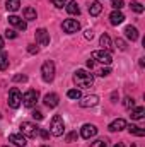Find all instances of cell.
Segmentation results:
<instances>
[{
    "label": "cell",
    "mask_w": 145,
    "mask_h": 147,
    "mask_svg": "<svg viewBox=\"0 0 145 147\" xmlns=\"http://www.w3.org/2000/svg\"><path fill=\"white\" fill-rule=\"evenodd\" d=\"M31 115H33V118H34V120H38V121H41V120H43V113H41V111L34 110Z\"/></svg>",
    "instance_id": "cell-37"
},
{
    "label": "cell",
    "mask_w": 145,
    "mask_h": 147,
    "mask_svg": "<svg viewBox=\"0 0 145 147\" xmlns=\"http://www.w3.org/2000/svg\"><path fill=\"white\" fill-rule=\"evenodd\" d=\"M67 96H68L70 99H75V101H79V99H82V92H80L79 89H70V91L67 92Z\"/></svg>",
    "instance_id": "cell-26"
},
{
    "label": "cell",
    "mask_w": 145,
    "mask_h": 147,
    "mask_svg": "<svg viewBox=\"0 0 145 147\" xmlns=\"http://www.w3.org/2000/svg\"><path fill=\"white\" fill-rule=\"evenodd\" d=\"M12 80H14V82H28V75H24V74H22V75L17 74V75L12 77Z\"/></svg>",
    "instance_id": "cell-30"
},
{
    "label": "cell",
    "mask_w": 145,
    "mask_h": 147,
    "mask_svg": "<svg viewBox=\"0 0 145 147\" xmlns=\"http://www.w3.org/2000/svg\"><path fill=\"white\" fill-rule=\"evenodd\" d=\"M92 60H97V62H101L104 65H109L113 62V57H111V53L106 51V50H97V51L92 53Z\"/></svg>",
    "instance_id": "cell-8"
},
{
    "label": "cell",
    "mask_w": 145,
    "mask_h": 147,
    "mask_svg": "<svg viewBox=\"0 0 145 147\" xmlns=\"http://www.w3.org/2000/svg\"><path fill=\"white\" fill-rule=\"evenodd\" d=\"M65 7H67V12H68L70 16H79V14H80V7H79V3H77L75 0L68 2Z\"/></svg>",
    "instance_id": "cell-18"
},
{
    "label": "cell",
    "mask_w": 145,
    "mask_h": 147,
    "mask_svg": "<svg viewBox=\"0 0 145 147\" xmlns=\"http://www.w3.org/2000/svg\"><path fill=\"white\" fill-rule=\"evenodd\" d=\"M21 105H22V94H21V91L17 87H12L9 91V106L17 110Z\"/></svg>",
    "instance_id": "cell-5"
},
{
    "label": "cell",
    "mask_w": 145,
    "mask_h": 147,
    "mask_svg": "<svg viewBox=\"0 0 145 147\" xmlns=\"http://www.w3.org/2000/svg\"><path fill=\"white\" fill-rule=\"evenodd\" d=\"M111 99H113V103H116V99H118V92H113V94H111Z\"/></svg>",
    "instance_id": "cell-42"
},
{
    "label": "cell",
    "mask_w": 145,
    "mask_h": 147,
    "mask_svg": "<svg viewBox=\"0 0 145 147\" xmlns=\"http://www.w3.org/2000/svg\"><path fill=\"white\" fill-rule=\"evenodd\" d=\"M38 98H39L38 91L29 89V91H28V92H24V96H22V105H24L26 108H33V106L38 103Z\"/></svg>",
    "instance_id": "cell-6"
},
{
    "label": "cell",
    "mask_w": 145,
    "mask_h": 147,
    "mask_svg": "<svg viewBox=\"0 0 145 147\" xmlns=\"http://www.w3.org/2000/svg\"><path fill=\"white\" fill-rule=\"evenodd\" d=\"M101 10H103V5H101L99 2H92V3L89 5V14H91V16H94V17H96V16H99V14H101Z\"/></svg>",
    "instance_id": "cell-22"
},
{
    "label": "cell",
    "mask_w": 145,
    "mask_h": 147,
    "mask_svg": "<svg viewBox=\"0 0 145 147\" xmlns=\"http://www.w3.org/2000/svg\"><path fill=\"white\" fill-rule=\"evenodd\" d=\"M9 140L17 147H26V144H28V140H26V137L22 134H10L9 135Z\"/></svg>",
    "instance_id": "cell-13"
},
{
    "label": "cell",
    "mask_w": 145,
    "mask_h": 147,
    "mask_svg": "<svg viewBox=\"0 0 145 147\" xmlns=\"http://www.w3.org/2000/svg\"><path fill=\"white\" fill-rule=\"evenodd\" d=\"M123 106H125L126 110L135 108V99H133V98H125V99H123Z\"/></svg>",
    "instance_id": "cell-28"
},
{
    "label": "cell",
    "mask_w": 145,
    "mask_h": 147,
    "mask_svg": "<svg viewBox=\"0 0 145 147\" xmlns=\"http://www.w3.org/2000/svg\"><path fill=\"white\" fill-rule=\"evenodd\" d=\"M2 48H3V38L0 36V51H2Z\"/></svg>",
    "instance_id": "cell-43"
},
{
    "label": "cell",
    "mask_w": 145,
    "mask_h": 147,
    "mask_svg": "<svg viewBox=\"0 0 145 147\" xmlns=\"http://www.w3.org/2000/svg\"><path fill=\"white\" fill-rule=\"evenodd\" d=\"M38 137H41V139H44V140H46V139L50 137V132H48V130H44V128H39V135H38Z\"/></svg>",
    "instance_id": "cell-35"
},
{
    "label": "cell",
    "mask_w": 145,
    "mask_h": 147,
    "mask_svg": "<svg viewBox=\"0 0 145 147\" xmlns=\"http://www.w3.org/2000/svg\"><path fill=\"white\" fill-rule=\"evenodd\" d=\"M9 69V55L5 51H0V70Z\"/></svg>",
    "instance_id": "cell-24"
},
{
    "label": "cell",
    "mask_w": 145,
    "mask_h": 147,
    "mask_svg": "<svg viewBox=\"0 0 145 147\" xmlns=\"http://www.w3.org/2000/svg\"><path fill=\"white\" fill-rule=\"evenodd\" d=\"M73 82H75L79 87L87 89V87H91V86L94 84V75L89 74L87 70H84V69H77L75 74H73Z\"/></svg>",
    "instance_id": "cell-1"
},
{
    "label": "cell",
    "mask_w": 145,
    "mask_h": 147,
    "mask_svg": "<svg viewBox=\"0 0 145 147\" xmlns=\"http://www.w3.org/2000/svg\"><path fill=\"white\" fill-rule=\"evenodd\" d=\"M36 17H38V12L34 7H26L24 9V19L26 21H34Z\"/></svg>",
    "instance_id": "cell-21"
},
{
    "label": "cell",
    "mask_w": 145,
    "mask_h": 147,
    "mask_svg": "<svg viewBox=\"0 0 145 147\" xmlns=\"http://www.w3.org/2000/svg\"><path fill=\"white\" fill-rule=\"evenodd\" d=\"M123 21H125V16H123L121 10H113V12L109 14V22H111L113 26H118V24H121Z\"/></svg>",
    "instance_id": "cell-15"
},
{
    "label": "cell",
    "mask_w": 145,
    "mask_h": 147,
    "mask_svg": "<svg viewBox=\"0 0 145 147\" xmlns=\"http://www.w3.org/2000/svg\"><path fill=\"white\" fill-rule=\"evenodd\" d=\"M114 147H125V146H123L121 142H118V144H116V146H114Z\"/></svg>",
    "instance_id": "cell-45"
},
{
    "label": "cell",
    "mask_w": 145,
    "mask_h": 147,
    "mask_svg": "<svg viewBox=\"0 0 145 147\" xmlns=\"http://www.w3.org/2000/svg\"><path fill=\"white\" fill-rule=\"evenodd\" d=\"M84 36H85V39H92V38H94V33H92L91 29H87V31L84 33Z\"/></svg>",
    "instance_id": "cell-40"
},
{
    "label": "cell",
    "mask_w": 145,
    "mask_h": 147,
    "mask_svg": "<svg viewBox=\"0 0 145 147\" xmlns=\"http://www.w3.org/2000/svg\"><path fill=\"white\" fill-rule=\"evenodd\" d=\"M41 147H50V146H41Z\"/></svg>",
    "instance_id": "cell-46"
},
{
    "label": "cell",
    "mask_w": 145,
    "mask_h": 147,
    "mask_svg": "<svg viewBox=\"0 0 145 147\" xmlns=\"http://www.w3.org/2000/svg\"><path fill=\"white\" fill-rule=\"evenodd\" d=\"M123 128H126V121L123 118H116L114 121L109 123V130L111 132H121Z\"/></svg>",
    "instance_id": "cell-16"
},
{
    "label": "cell",
    "mask_w": 145,
    "mask_h": 147,
    "mask_svg": "<svg viewBox=\"0 0 145 147\" xmlns=\"http://www.w3.org/2000/svg\"><path fill=\"white\" fill-rule=\"evenodd\" d=\"M144 115H145V108L144 106H138V108H132V118L133 120H142L144 118Z\"/></svg>",
    "instance_id": "cell-23"
},
{
    "label": "cell",
    "mask_w": 145,
    "mask_h": 147,
    "mask_svg": "<svg viewBox=\"0 0 145 147\" xmlns=\"http://www.w3.org/2000/svg\"><path fill=\"white\" fill-rule=\"evenodd\" d=\"M99 103V96H96V94H91V96H85L82 101H79V105H80V108H91V106H96Z\"/></svg>",
    "instance_id": "cell-12"
},
{
    "label": "cell",
    "mask_w": 145,
    "mask_h": 147,
    "mask_svg": "<svg viewBox=\"0 0 145 147\" xmlns=\"http://www.w3.org/2000/svg\"><path fill=\"white\" fill-rule=\"evenodd\" d=\"M41 77L44 82H51L55 79V63L51 60H48L41 65Z\"/></svg>",
    "instance_id": "cell-4"
},
{
    "label": "cell",
    "mask_w": 145,
    "mask_h": 147,
    "mask_svg": "<svg viewBox=\"0 0 145 147\" xmlns=\"http://www.w3.org/2000/svg\"><path fill=\"white\" fill-rule=\"evenodd\" d=\"M111 5H113L114 10H121L125 7V2L123 0H111Z\"/></svg>",
    "instance_id": "cell-29"
},
{
    "label": "cell",
    "mask_w": 145,
    "mask_h": 147,
    "mask_svg": "<svg viewBox=\"0 0 145 147\" xmlns=\"http://www.w3.org/2000/svg\"><path fill=\"white\" fill-rule=\"evenodd\" d=\"M62 29L65 33H68V34H73V33L80 31V22L77 19H65L63 24H62Z\"/></svg>",
    "instance_id": "cell-7"
},
{
    "label": "cell",
    "mask_w": 145,
    "mask_h": 147,
    "mask_svg": "<svg viewBox=\"0 0 145 147\" xmlns=\"http://www.w3.org/2000/svg\"><path fill=\"white\" fill-rule=\"evenodd\" d=\"M91 147H108L106 144V140H103V139H99V140H96V142H92Z\"/></svg>",
    "instance_id": "cell-31"
},
{
    "label": "cell",
    "mask_w": 145,
    "mask_h": 147,
    "mask_svg": "<svg viewBox=\"0 0 145 147\" xmlns=\"http://www.w3.org/2000/svg\"><path fill=\"white\" fill-rule=\"evenodd\" d=\"M9 22H10L12 26H15L17 29H21V31H26V29H28V22H26L24 19H21L19 16H10V17H9Z\"/></svg>",
    "instance_id": "cell-14"
},
{
    "label": "cell",
    "mask_w": 145,
    "mask_h": 147,
    "mask_svg": "<svg viewBox=\"0 0 145 147\" xmlns=\"http://www.w3.org/2000/svg\"><path fill=\"white\" fill-rule=\"evenodd\" d=\"M130 7H132V10L137 12V14H142V12H144V5H142L140 2H132Z\"/></svg>",
    "instance_id": "cell-27"
},
{
    "label": "cell",
    "mask_w": 145,
    "mask_h": 147,
    "mask_svg": "<svg viewBox=\"0 0 145 147\" xmlns=\"http://www.w3.org/2000/svg\"><path fill=\"white\" fill-rule=\"evenodd\" d=\"M109 74H111V69L106 67V69H101V70L97 72V75H99V77H106V75H109Z\"/></svg>",
    "instance_id": "cell-36"
},
{
    "label": "cell",
    "mask_w": 145,
    "mask_h": 147,
    "mask_svg": "<svg viewBox=\"0 0 145 147\" xmlns=\"http://www.w3.org/2000/svg\"><path fill=\"white\" fill-rule=\"evenodd\" d=\"M75 139H77V132H70V134L65 137V140H67V142H73Z\"/></svg>",
    "instance_id": "cell-39"
},
{
    "label": "cell",
    "mask_w": 145,
    "mask_h": 147,
    "mask_svg": "<svg viewBox=\"0 0 145 147\" xmlns=\"http://www.w3.org/2000/svg\"><path fill=\"white\" fill-rule=\"evenodd\" d=\"M28 51H29L31 55H36L38 51H39V48H38L36 45H29V46H28Z\"/></svg>",
    "instance_id": "cell-38"
},
{
    "label": "cell",
    "mask_w": 145,
    "mask_h": 147,
    "mask_svg": "<svg viewBox=\"0 0 145 147\" xmlns=\"http://www.w3.org/2000/svg\"><path fill=\"white\" fill-rule=\"evenodd\" d=\"M63 132H65V121H63V118H62L60 115H55V116L51 118L50 134H51L53 137H60V135H63Z\"/></svg>",
    "instance_id": "cell-2"
},
{
    "label": "cell",
    "mask_w": 145,
    "mask_h": 147,
    "mask_svg": "<svg viewBox=\"0 0 145 147\" xmlns=\"http://www.w3.org/2000/svg\"><path fill=\"white\" fill-rule=\"evenodd\" d=\"M5 38H9V39H15V38H17V33H15L14 29H7V31H5Z\"/></svg>",
    "instance_id": "cell-32"
},
{
    "label": "cell",
    "mask_w": 145,
    "mask_h": 147,
    "mask_svg": "<svg viewBox=\"0 0 145 147\" xmlns=\"http://www.w3.org/2000/svg\"><path fill=\"white\" fill-rule=\"evenodd\" d=\"M96 134H97V128H96V125H92V123H85V125L80 128L82 139H92V137H96Z\"/></svg>",
    "instance_id": "cell-9"
},
{
    "label": "cell",
    "mask_w": 145,
    "mask_h": 147,
    "mask_svg": "<svg viewBox=\"0 0 145 147\" xmlns=\"http://www.w3.org/2000/svg\"><path fill=\"white\" fill-rule=\"evenodd\" d=\"M116 46H118L119 50H126V43H125L121 38H116Z\"/></svg>",
    "instance_id": "cell-33"
},
{
    "label": "cell",
    "mask_w": 145,
    "mask_h": 147,
    "mask_svg": "<svg viewBox=\"0 0 145 147\" xmlns=\"http://www.w3.org/2000/svg\"><path fill=\"white\" fill-rule=\"evenodd\" d=\"M51 3H53L55 7H58V9H62L63 5H67V0H51Z\"/></svg>",
    "instance_id": "cell-34"
},
{
    "label": "cell",
    "mask_w": 145,
    "mask_h": 147,
    "mask_svg": "<svg viewBox=\"0 0 145 147\" xmlns=\"http://www.w3.org/2000/svg\"><path fill=\"white\" fill-rule=\"evenodd\" d=\"M5 9H7L9 12L19 10V9H21V0H7V2H5Z\"/></svg>",
    "instance_id": "cell-19"
},
{
    "label": "cell",
    "mask_w": 145,
    "mask_h": 147,
    "mask_svg": "<svg viewBox=\"0 0 145 147\" xmlns=\"http://www.w3.org/2000/svg\"><path fill=\"white\" fill-rule=\"evenodd\" d=\"M125 36L128 38V39H132V41H137V39H138V31H137V28H135V26H126V28H125Z\"/></svg>",
    "instance_id": "cell-17"
},
{
    "label": "cell",
    "mask_w": 145,
    "mask_h": 147,
    "mask_svg": "<svg viewBox=\"0 0 145 147\" xmlns=\"http://www.w3.org/2000/svg\"><path fill=\"white\" fill-rule=\"evenodd\" d=\"M87 67L89 69H94V60H87Z\"/></svg>",
    "instance_id": "cell-41"
},
{
    "label": "cell",
    "mask_w": 145,
    "mask_h": 147,
    "mask_svg": "<svg viewBox=\"0 0 145 147\" xmlns=\"http://www.w3.org/2000/svg\"><path fill=\"white\" fill-rule=\"evenodd\" d=\"M126 128H128L130 134H133V135H137V137H144L145 135V132L140 128V127H137V125H128Z\"/></svg>",
    "instance_id": "cell-25"
},
{
    "label": "cell",
    "mask_w": 145,
    "mask_h": 147,
    "mask_svg": "<svg viewBox=\"0 0 145 147\" xmlns=\"http://www.w3.org/2000/svg\"><path fill=\"white\" fill-rule=\"evenodd\" d=\"M43 103H44L48 108H56V106H58V103H60V98H58V94L50 92V94H46V96L43 98Z\"/></svg>",
    "instance_id": "cell-11"
},
{
    "label": "cell",
    "mask_w": 145,
    "mask_h": 147,
    "mask_svg": "<svg viewBox=\"0 0 145 147\" xmlns=\"http://www.w3.org/2000/svg\"><path fill=\"white\" fill-rule=\"evenodd\" d=\"M3 147H10V146H3Z\"/></svg>",
    "instance_id": "cell-47"
},
{
    "label": "cell",
    "mask_w": 145,
    "mask_h": 147,
    "mask_svg": "<svg viewBox=\"0 0 145 147\" xmlns=\"http://www.w3.org/2000/svg\"><path fill=\"white\" fill-rule=\"evenodd\" d=\"M99 45L103 46V50H106V51H109L111 50V38H109V34H101V38H99Z\"/></svg>",
    "instance_id": "cell-20"
},
{
    "label": "cell",
    "mask_w": 145,
    "mask_h": 147,
    "mask_svg": "<svg viewBox=\"0 0 145 147\" xmlns=\"http://www.w3.org/2000/svg\"><path fill=\"white\" fill-rule=\"evenodd\" d=\"M34 34H36V41H38L39 46H46V45H50V33H48L44 28L38 29Z\"/></svg>",
    "instance_id": "cell-10"
},
{
    "label": "cell",
    "mask_w": 145,
    "mask_h": 147,
    "mask_svg": "<svg viewBox=\"0 0 145 147\" xmlns=\"http://www.w3.org/2000/svg\"><path fill=\"white\" fill-rule=\"evenodd\" d=\"M19 128H21V134L24 137H28V139H36L39 135V127L31 123V121H22Z\"/></svg>",
    "instance_id": "cell-3"
},
{
    "label": "cell",
    "mask_w": 145,
    "mask_h": 147,
    "mask_svg": "<svg viewBox=\"0 0 145 147\" xmlns=\"http://www.w3.org/2000/svg\"><path fill=\"white\" fill-rule=\"evenodd\" d=\"M140 67H145V58H140Z\"/></svg>",
    "instance_id": "cell-44"
}]
</instances>
